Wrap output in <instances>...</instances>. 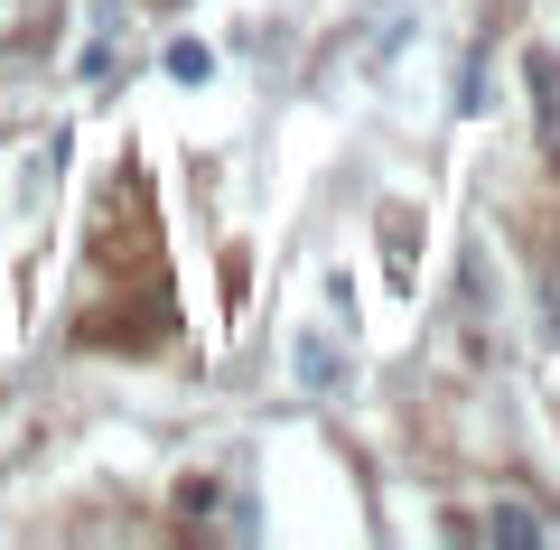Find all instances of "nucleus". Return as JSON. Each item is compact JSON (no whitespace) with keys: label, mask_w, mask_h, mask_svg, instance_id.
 <instances>
[{"label":"nucleus","mask_w":560,"mask_h":550,"mask_svg":"<svg viewBox=\"0 0 560 550\" xmlns=\"http://www.w3.org/2000/svg\"><path fill=\"white\" fill-rule=\"evenodd\" d=\"M533 94H541V150L560 159V66L551 57H533Z\"/></svg>","instance_id":"nucleus-1"},{"label":"nucleus","mask_w":560,"mask_h":550,"mask_svg":"<svg viewBox=\"0 0 560 550\" xmlns=\"http://www.w3.org/2000/svg\"><path fill=\"white\" fill-rule=\"evenodd\" d=\"M477 531H486V541H541V513H523V504H495Z\"/></svg>","instance_id":"nucleus-2"},{"label":"nucleus","mask_w":560,"mask_h":550,"mask_svg":"<svg viewBox=\"0 0 560 550\" xmlns=\"http://www.w3.org/2000/svg\"><path fill=\"white\" fill-rule=\"evenodd\" d=\"M300 374H308V393H327V383H337V354H327V336H300Z\"/></svg>","instance_id":"nucleus-3"},{"label":"nucleus","mask_w":560,"mask_h":550,"mask_svg":"<svg viewBox=\"0 0 560 550\" xmlns=\"http://www.w3.org/2000/svg\"><path fill=\"white\" fill-rule=\"evenodd\" d=\"M206 66H215V57H206V47H197V38H178V47H168V75H178V84H197V75H206Z\"/></svg>","instance_id":"nucleus-4"}]
</instances>
